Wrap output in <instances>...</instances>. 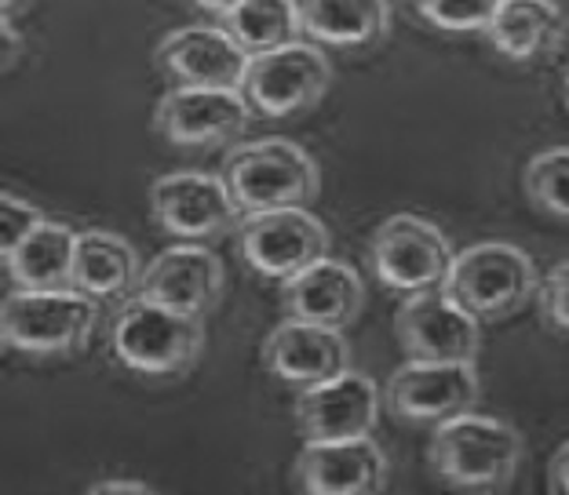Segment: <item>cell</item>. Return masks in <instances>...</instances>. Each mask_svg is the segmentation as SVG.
Wrapping results in <instances>:
<instances>
[{
	"label": "cell",
	"mask_w": 569,
	"mask_h": 495,
	"mask_svg": "<svg viewBox=\"0 0 569 495\" xmlns=\"http://www.w3.org/2000/svg\"><path fill=\"white\" fill-rule=\"evenodd\" d=\"M383 394L380 386L355 368L329 375L296 394V430L303 441H347L369 437L380 420Z\"/></svg>",
	"instance_id": "obj_13"
},
{
	"label": "cell",
	"mask_w": 569,
	"mask_h": 495,
	"mask_svg": "<svg viewBox=\"0 0 569 495\" xmlns=\"http://www.w3.org/2000/svg\"><path fill=\"white\" fill-rule=\"evenodd\" d=\"M223 289L227 270L212 248H204V241H179L142 266L136 292L172 310H183V314L204 317L219 306Z\"/></svg>",
	"instance_id": "obj_14"
},
{
	"label": "cell",
	"mask_w": 569,
	"mask_h": 495,
	"mask_svg": "<svg viewBox=\"0 0 569 495\" xmlns=\"http://www.w3.org/2000/svg\"><path fill=\"white\" fill-rule=\"evenodd\" d=\"M548 481H551V492H566L569 495V441L551 455L548 463Z\"/></svg>",
	"instance_id": "obj_30"
},
{
	"label": "cell",
	"mask_w": 569,
	"mask_h": 495,
	"mask_svg": "<svg viewBox=\"0 0 569 495\" xmlns=\"http://www.w3.org/2000/svg\"><path fill=\"white\" fill-rule=\"evenodd\" d=\"M281 306L284 317H300L326 324V329H347L355 324L361 306H366V284L347 263L336 259H318L296 277L281 281Z\"/></svg>",
	"instance_id": "obj_18"
},
{
	"label": "cell",
	"mask_w": 569,
	"mask_h": 495,
	"mask_svg": "<svg viewBox=\"0 0 569 495\" xmlns=\"http://www.w3.org/2000/svg\"><path fill=\"white\" fill-rule=\"evenodd\" d=\"M566 30L569 19L555 0H500L493 22L486 26V41L503 59L529 62L559 48Z\"/></svg>",
	"instance_id": "obj_20"
},
{
	"label": "cell",
	"mask_w": 569,
	"mask_h": 495,
	"mask_svg": "<svg viewBox=\"0 0 569 495\" xmlns=\"http://www.w3.org/2000/svg\"><path fill=\"white\" fill-rule=\"evenodd\" d=\"M420 22L442 33H486L500 0H409Z\"/></svg>",
	"instance_id": "obj_25"
},
{
	"label": "cell",
	"mask_w": 569,
	"mask_h": 495,
	"mask_svg": "<svg viewBox=\"0 0 569 495\" xmlns=\"http://www.w3.org/2000/svg\"><path fill=\"white\" fill-rule=\"evenodd\" d=\"M150 212L164 233L179 241H209L238 230L241 204L223 175L168 172L150 186Z\"/></svg>",
	"instance_id": "obj_11"
},
{
	"label": "cell",
	"mask_w": 569,
	"mask_h": 495,
	"mask_svg": "<svg viewBox=\"0 0 569 495\" xmlns=\"http://www.w3.org/2000/svg\"><path fill=\"white\" fill-rule=\"evenodd\" d=\"M332 84V67L318 44L292 41L274 51L249 55V67L241 77V95L256 117H296L310 110Z\"/></svg>",
	"instance_id": "obj_7"
},
{
	"label": "cell",
	"mask_w": 569,
	"mask_h": 495,
	"mask_svg": "<svg viewBox=\"0 0 569 495\" xmlns=\"http://www.w3.org/2000/svg\"><path fill=\"white\" fill-rule=\"evenodd\" d=\"M252 121L241 88H187L172 84L153 110V128L168 147L204 150L238 139Z\"/></svg>",
	"instance_id": "obj_10"
},
{
	"label": "cell",
	"mask_w": 569,
	"mask_h": 495,
	"mask_svg": "<svg viewBox=\"0 0 569 495\" xmlns=\"http://www.w3.org/2000/svg\"><path fill=\"white\" fill-rule=\"evenodd\" d=\"M92 495H153V488L136 477H107L102 485L92 488Z\"/></svg>",
	"instance_id": "obj_29"
},
{
	"label": "cell",
	"mask_w": 569,
	"mask_h": 495,
	"mask_svg": "<svg viewBox=\"0 0 569 495\" xmlns=\"http://www.w3.org/2000/svg\"><path fill=\"white\" fill-rule=\"evenodd\" d=\"M303 37L329 48H369L391 30V0H300Z\"/></svg>",
	"instance_id": "obj_21"
},
{
	"label": "cell",
	"mask_w": 569,
	"mask_h": 495,
	"mask_svg": "<svg viewBox=\"0 0 569 495\" xmlns=\"http://www.w3.org/2000/svg\"><path fill=\"white\" fill-rule=\"evenodd\" d=\"M537 303L551 329L569 332V263H559L545 281H540Z\"/></svg>",
	"instance_id": "obj_27"
},
{
	"label": "cell",
	"mask_w": 569,
	"mask_h": 495,
	"mask_svg": "<svg viewBox=\"0 0 569 495\" xmlns=\"http://www.w3.org/2000/svg\"><path fill=\"white\" fill-rule=\"evenodd\" d=\"M526 441L511 423L460 412L438 423L427 445V466L460 492H503L519 477Z\"/></svg>",
	"instance_id": "obj_2"
},
{
	"label": "cell",
	"mask_w": 569,
	"mask_h": 495,
	"mask_svg": "<svg viewBox=\"0 0 569 495\" xmlns=\"http://www.w3.org/2000/svg\"><path fill=\"white\" fill-rule=\"evenodd\" d=\"M383 485L387 459L372 437L303 441L292 463V488L307 495H377Z\"/></svg>",
	"instance_id": "obj_15"
},
{
	"label": "cell",
	"mask_w": 569,
	"mask_h": 495,
	"mask_svg": "<svg viewBox=\"0 0 569 495\" xmlns=\"http://www.w3.org/2000/svg\"><path fill=\"white\" fill-rule=\"evenodd\" d=\"M475 361H406L383 386V412L409 426H438L478 401Z\"/></svg>",
	"instance_id": "obj_9"
},
{
	"label": "cell",
	"mask_w": 569,
	"mask_h": 495,
	"mask_svg": "<svg viewBox=\"0 0 569 495\" xmlns=\"http://www.w3.org/2000/svg\"><path fill=\"white\" fill-rule=\"evenodd\" d=\"M562 88H566V107H569V67H566V84Z\"/></svg>",
	"instance_id": "obj_33"
},
{
	"label": "cell",
	"mask_w": 569,
	"mask_h": 495,
	"mask_svg": "<svg viewBox=\"0 0 569 495\" xmlns=\"http://www.w3.org/2000/svg\"><path fill=\"white\" fill-rule=\"evenodd\" d=\"M30 0H0V16H11L16 19L19 16V8H26Z\"/></svg>",
	"instance_id": "obj_32"
},
{
	"label": "cell",
	"mask_w": 569,
	"mask_h": 495,
	"mask_svg": "<svg viewBox=\"0 0 569 495\" xmlns=\"http://www.w3.org/2000/svg\"><path fill=\"white\" fill-rule=\"evenodd\" d=\"M153 62L172 84L187 88H241L249 51L223 26H179L153 48Z\"/></svg>",
	"instance_id": "obj_16"
},
{
	"label": "cell",
	"mask_w": 569,
	"mask_h": 495,
	"mask_svg": "<svg viewBox=\"0 0 569 495\" xmlns=\"http://www.w3.org/2000/svg\"><path fill=\"white\" fill-rule=\"evenodd\" d=\"M540 273L519 244L478 241L452 259L442 292L478 321H503L537 295Z\"/></svg>",
	"instance_id": "obj_4"
},
{
	"label": "cell",
	"mask_w": 569,
	"mask_h": 495,
	"mask_svg": "<svg viewBox=\"0 0 569 495\" xmlns=\"http://www.w3.org/2000/svg\"><path fill=\"white\" fill-rule=\"evenodd\" d=\"M44 212L30 201H19L16 193L0 198V252H16V248L30 238V233L44 223Z\"/></svg>",
	"instance_id": "obj_26"
},
{
	"label": "cell",
	"mask_w": 569,
	"mask_h": 495,
	"mask_svg": "<svg viewBox=\"0 0 569 495\" xmlns=\"http://www.w3.org/2000/svg\"><path fill=\"white\" fill-rule=\"evenodd\" d=\"M522 190L540 215L569 226V147L540 150L522 172Z\"/></svg>",
	"instance_id": "obj_24"
},
{
	"label": "cell",
	"mask_w": 569,
	"mask_h": 495,
	"mask_svg": "<svg viewBox=\"0 0 569 495\" xmlns=\"http://www.w3.org/2000/svg\"><path fill=\"white\" fill-rule=\"evenodd\" d=\"M395 339L406 361H475L482 350V321L452 303L442 289H431L398 306Z\"/></svg>",
	"instance_id": "obj_12"
},
{
	"label": "cell",
	"mask_w": 569,
	"mask_h": 495,
	"mask_svg": "<svg viewBox=\"0 0 569 495\" xmlns=\"http://www.w3.org/2000/svg\"><path fill=\"white\" fill-rule=\"evenodd\" d=\"M223 179L241 212L307 208L321 190L315 158L289 139H260L234 147L227 153Z\"/></svg>",
	"instance_id": "obj_5"
},
{
	"label": "cell",
	"mask_w": 569,
	"mask_h": 495,
	"mask_svg": "<svg viewBox=\"0 0 569 495\" xmlns=\"http://www.w3.org/2000/svg\"><path fill=\"white\" fill-rule=\"evenodd\" d=\"M190 4L198 8V11H204V16H227V11L238 4V0H190Z\"/></svg>",
	"instance_id": "obj_31"
},
{
	"label": "cell",
	"mask_w": 569,
	"mask_h": 495,
	"mask_svg": "<svg viewBox=\"0 0 569 495\" xmlns=\"http://www.w3.org/2000/svg\"><path fill=\"white\" fill-rule=\"evenodd\" d=\"M19 55H22V37L16 30V19L0 16V70H4V73L16 70Z\"/></svg>",
	"instance_id": "obj_28"
},
{
	"label": "cell",
	"mask_w": 569,
	"mask_h": 495,
	"mask_svg": "<svg viewBox=\"0 0 569 495\" xmlns=\"http://www.w3.org/2000/svg\"><path fill=\"white\" fill-rule=\"evenodd\" d=\"M142 263L132 241L118 238L110 230H81L77 233L73 281L70 289L92 295L96 303H113L139 289Z\"/></svg>",
	"instance_id": "obj_19"
},
{
	"label": "cell",
	"mask_w": 569,
	"mask_h": 495,
	"mask_svg": "<svg viewBox=\"0 0 569 495\" xmlns=\"http://www.w3.org/2000/svg\"><path fill=\"white\" fill-rule=\"evenodd\" d=\"M219 26H223L249 55L274 51V48L300 41V33H303L300 0H238L227 16H219Z\"/></svg>",
	"instance_id": "obj_23"
},
{
	"label": "cell",
	"mask_w": 569,
	"mask_h": 495,
	"mask_svg": "<svg viewBox=\"0 0 569 495\" xmlns=\"http://www.w3.org/2000/svg\"><path fill=\"white\" fill-rule=\"evenodd\" d=\"M99 303L77 289H16L0 310L4 346L26 357H70L96 332Z\"/></svg>",
	"instance_id": "obj_3"
},
{
	"label": "cell",
	"mask_w": 569,
	"mask_h": 495,
	"mask_svg": "<svg viewBox=\"0 0 569 495\" xmlns=\"http://www.w3.org/2000/svg\"><path fill=\"white\" fill-rule=\"evenodd\" d=\"M260 364L284 386L303 390L351 368V346H347L340 329L284 317L278 329L263 339Z\"/></svg>",
	"instance_id": "obj_17"
},
{
	"label": "cell",
	"mask_w": 569,
	"mask_h": 495,
	"mask_svg": "<svg viewBox=\"0 0 569 495\" xmlns=\"http://www.w3.org/2000/svg\"><path fill=\"white\" fill-rule=\"evenodd\" d=\"M369 270L383 289L391 292H431L442 289L446 273L452 266V244L431 219L398 212L372 230L366 248Z\"/></svg>",
	"instance_id": "obj_6"
},
{
	"label": "cell",
	"mask_w": 569,
	"mask_h": 495,
	"mask_svg": "<svg viewBox=\"0 0 569 495\" xmlns=\"http://www.w3.org/2000/svg\"><path fill=\"white\" fill-rule=\"evenodd\" d=\"M234 241L241 263L270 281H289L329 252V230L307 208L244 212Z\"/></svg>",
	"instance_id": "obj_8"
},
{
	"label": "cell",
	"mask_w": 569,
	"mask_h": 495,
	"mask_svg": "<svg viewBox=\"0 0 569 495\" xmlns=\"http://www.w3.org/2000/svg\"><path fill=\"white\" fill-rule=\"evenodd\" d=\"M107 350L113 364L139 380H183L204 354V317L136 292L113 314Z\"/></svg>",
	"instance_id": "obj_1"
},
{
	"label": "cell",
	"mask_w": 569,
	"mask_h": 495,
	"mask_svg": "<svg viewBox=\"0 0 569 495\" xmlns=\"http://www.w3.org/2000/svg\"><path fill=\"white\" fill-rule=\"evenodd\" d=\"M77 255V230L44 219L16 252L4 255L8 277L16 289H70Z\"/></svg>",
	"instance_id": "obj_22"
}]
</instances>
